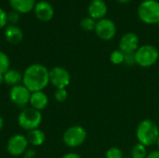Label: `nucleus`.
<instances>
[{
  "mask_svg": "<svg viewBox=\"0 0 159 158\" xmlns=\"http://www.w3.org/2000/svg\"><path fill=\"white\" fill-rule=\"evenodd\" d=\"M147 150H146V146L141 144V143H137L135 144L132 149H131V153H130V157L131 158H146L147 156Z\"/></svg>",
  "mask_w": 159,
  "mask_h": 158,
  "instance_id": "19",
  "label": "nucleus"
},
{
  "mask_svg": "<svg viewBox=\"0 0 159 158\" xmlns=\"http://www.w3.org/2000/svg\"><path fill=\"white\" fill-rule=\"evenodd\" d=\"M139 19L146 24L159 23V2L157 0H144L137 9Z\"/></svg>",
  "mask_w": 159,
  "mask_h": 158,
  "instance_id": "3",
  "label": "nucleus"
},
{
  "mask_svg": "<svg viewBox=\"0 0 159 158\" xmlns=\"http://www.w3.org/2000/svg\"><path fill=\"white\" fill-rule=\"evenodd\" d=\"M28 141L26 136L21 134H16L9 138L7 143V151L9 155L13 156H19L24 154V152L28 149Z\"/></svg>",
  "mask_w": 159,
  "mask_h": 158,
  "instance_id": "9",
  "label": "nucleus"
},
{
  "mask_svg": "<svg viewBox=\"0 0 159 158\" xmlns=\"http://www.w3.org/2000/svg\"><path fill=\"white\" fill-rule=\"evenodd\" d=\"M35 155H36L35 150L33 149V148H30V149H27V150L24 152L23 156H24V158H34Z\"/></svg>",
  "mask_w": 159,
  "mask_h": 158,
  "instance_id": "28",
  "label": "nucleus"
},
{
  "mask_svg": "<svg viewBox=\"0 0 159 158\" xmlns=\"http://www.w3.org/2000/svg\"><path fill=\"white\" fill-rule=\"evenodd\" d=\"M71 82L70 73L63 67L56 66L49 71V83L58 88H66Z\"/></svg>",
  "mask_w": 159,
  "mask_h": 158,
  "instance_id": "8",
  "label": "nucleus"
},
{
  "mask_svg": "<svg viewBox=\"0 0 159 158\" xmlns=\"http://www.w3.org/2000/svg\"><path fill=\"white\" fill-rule=\"evenodd\" d=\"M22 83L31 93L43 91L49 83V71L42 64H32L22 74Z\"/></svg>",
  "mask_w": 159,
  "mask_h": 158,
  "instance_id": "1",
  "label": "nucleus"
},
{
  "mask_svg": "<svg viewBox=\"0 0 159 158\" xmlns=\"http://www.w3.org/2000/svg\"><path fill=\"white\" fill-rule=\"evenodd\" d=\"M124 57H125V54L121 50L116 49V50L112 51L110 55V61L115 65H119V64L124 63Z\"/></svg>",
  "mask_w": 159,
  "mask_h": 158,
  "instance_id": "21",
  "label": "nucleus"
},
{
  "mask_svg": "<svg viewBox=\"0 0 159 158\" xmlns=\"http://www.w3.org/2000/svg\"><path fill=\"white\" fill-rule=\"evenodd\" d=\"M96 20H93L92 18L89 17H85L81 20L80 21V27L83 31L85 32H91L95 30L96 27Z\"/></svg>",
  "mask_w": 159,
  "mask_h": 158,
  "instance_id": "20",
  "label": "nucleus"
},
{
  "mask_svg": "<svg viewBox=\"0 0 159 158\" xmlns=\"http://www.w3.org/2000/svg\"><path fill=\"white\" fill-rule=\"evenodd\" d=\"M34 9L36 18L41 21H49L54 16V8L48 1H40L36 3Z\"/></svg>",
  "mask_w": 159,
  "mask_h": 158,
  "instance_id": "12",
  "label": "nucleus"
},
{
  "mask_svg": "<svg viewBox=\"0 0 159 158\" xmlns=\"http://www.w3.org/2000/svg\"><path fill=\"white\" fill-rule=\"evenodd\" d=\"M136 137L139 143L146 147L157 144L159 137L158 126L151 119H144L137 127Z\"/></svg>",
  "mask_w": 159,
  "mask_h": 158,
  "instance_id": "2",
  "label": "nucleus"
},
{
  "mask_svg": "<svg viewBox=\"0 0 159 158\" xmlns=\"http://www.w3.org/2000/svg\"><path fill=\"white\" fill-rule=\"evenodd\" d=\"M31 107L34 108L38 111L45 109L48 104V98L47 94L43 91H36L31 93L30 102Z\"/></svg>",
  "mask_w": 159,
  "mask_h": 158,
  "instance_id": "15",
  "label": "nucleus"
},
{
  "mask_svg": "<svg viewBox=\"0 0 159 158\" xmlns=\"http://www.w3.org/2000/svg\"><path fill=\"white\" fill-rule=\"evenodd\" d=\"M116 1L119 2V3H121V4H126V3H128V2H129L131 0H116Z\"/></svg>",
  "mask_w": 159,
  "mask_h": 158,
  "instance_id": "33",
  "label": "nucleus"
},
{
  "mask_svg": "<svg viewBox=\"0 0 159 158\" xmlns=\"http://www.w3.org/2000/svg\"><path fill=\"white\" fill-rule=\"evenodd\" d=\"M5 38L9 44L17 45L22 41L23 33L20 27L11 24L7 26L5 29Z\"/></svg>",
  "mask_w": 159,
  "mask_h": 158,
  "instance_id": "14",
  "label": "nucleus"
},
{
  "mask_svg": "<svg viewBox=\"0 0 159 158\" xmlns=\"http://www.w3.org/2000/svg\"><path fill=\"white\" fill-rule=\"evenodd\" d=\"M26 139L31 145L40 146L44 143V142L46 140V135H45V132L42 131L41 129H35L28 131V133L26 135Z\"/></svg>",
  "mask_w": 159,
  "mask_h": 158,
  "instance_id": "17",
  "label": "nucleus"
},
{
  "mask_svg": "<svg viewBox=\"0 0 159 158\" xmlns=\"http://www.w3.org/2000/svg\"><path fill=\"white\" fill-rule=\"evenodd\" d=\"M41 122H42L41 112L32 107L24 108L18 116V123L20 127L27 131L38 129Z\"/></svg>",
  "mask_w": 159,
  "mask_h": 158,
  "instance_id": "5",
  "label": "nucleus"
},
{
  "mask_svg": "<svg viewBox=\"0 0 159 158\" xmlns=\"http://www.w3.org/2000/svg\"><path fill=\"white\" fill-rule=\"evenodd\" d=\"M3 127H4V119L0 116V130L3 129Z\"/></svg>",
  "mask_w": 159,
  "mask_h": 158,
  "instance_id": "32",
  "label": "nucleus"
},
{
  "mask_svg": "<svg viewBox=\"0 0 159 158\" xmlns=\"http://www.w3.org/2000/svg\"><path fill=\"white\" fill-rule=\"evenodd\" d=\"M122 151L117 147H111L107 150L105 154V158H123Z\"/></svg>",
  "mask_w": 159,
  "mask_h": 158,
  "instance_id": "24",
  "label": "nucleus"
},
{
  "mask_svg": "<svg viewBox=\"0 0 159 158\" xmlns=\"http://www.w3.org/2000/svg\"><path fill=\"white\" fill-rule=\"evenodd\" d=\"M7 23V12L0 7V29L6 27Z\"/></svg>",
  "mask_w": 159,
  "mask_h": 158,
  "instance_id": "27",
  "label": "nucleus"
},
{
  "mask_svg": "<svg viewBox=\"0 0 159 158\" xmlns=\"http://www.w3.org/2000/svg\"><path fill=\"white\" fill-rule=\"evenodd\" d=\"M54 98L58 102H64L68 98V92L66 88H58L54 93Z\"/></svg>",
  "mask_w": 159,
  "mask_h": 158,
  "instance_id": "23",
  "label": "nucleus"
},
{
  "mask_svg": "<svg viewBox=\"0 0 159 158\" xmlns=\"http://www.w3.org/2000/svg\"><path fill=\"white\" fill-rule=\"evenodd\" d=\"M10 101L19 107H25L30 102L31 92L23 85H17L11 88L9 92Z\"/></svg>",
  "mask_w": 159,
  "mask_h": 158,
  "instance_id": "10",
  "label": "nucleus"
},
{
  "mask_svg": "<svg viewBox=\"0 0 159 158\" xmlns=\"http://www.w3.org/2000/svg\"><path fill=\"white\" fill-rule=\"evenodd\" d=\"M157 147H158V149H159V137H158V140H157Z\"/></svg>",
  "mask_w": 159,
  "mask_h": 158,
  "instance_id": "34",
  "label": "nucleus"
},
{
  "mask_svg": "<svg viewBox=\"0 0 159 158\" xmlns=\"http://www.w3.org/2000/svg\"><path fill=\"white\" fill-rule=\"evenodd\" d=\"M10 7L18 13H28L34 8L35 0H9Z\"/></svg>",
  "mask_w": 159,
  "mask_h": 158,
  "instance_id": "16",
  "label": "nucleus"
},
{
  "mask_svg": "<svg viewBox=\"0 0 159 158\" xmlns=\"http://www.w3.org/2000/svg\"><path fill=\"white\" fill-rule=\"evenodd\" d=\"M118 49L123 53H133L139 48V37L134 33L125 34L119 40Z\"/></svg>",
  "mask_w": 159,
  "mask_h": 158,
  "instance_id": "11",
  "label": "nucleus"
},
{
  "mask_svg": "<svg viewBox=\"0 0 159 158\" xmlns=\"http://www.w3.org/2000/svg\"><path fill=\"white\" fill-rule=\"evenodd\" d=\"M19 20H20V13L14 10L7 13V21H9L12 25H15L17 22H19Z\"/></svg>",
  "mask_w": 159,
  "mask_h": 158,
  "instance_id": "26",
  "label": "nucleus"
},
{
  "mask_svg": "<svg viewBox=\"0 0 159 158\" xmlns=\"http://www.w3.org/2000/svg\"><path fill=\"white\" fill-rule=\"evenodd\" d=\"M5 83V80H4V74H0V85Z\"/></svg>",
  "mask_w": 159,
  "mask_h": 158,
  "instance_id": "31",
  "label": "nucleus"
},
{
  "mask_svg": "<svg viewBox=\"0 0 159 158\" xmlns=\"http://www.w3.org/2000/svg\"><path fill=\"white\" fill-rule=\"evenodd\" d=\"M94 31L100 39L103 41H110L116 34V25L112 20L103 18L97 20Z\"/></svg>",
  "mask_w": 159,
  "mask_h": 158,
  "instance_id": "7",
  "label": "nucleus"
},
{
  "mask_svg": "<svg viewBox=\"0 0 159 158\" xmlns=\"http://www.w3.org/2000/svg\"><path fill=\"white\" fill-rule=\"evenodd\" d=\"M108 7L103 0H92L88 7V12L93 20H102L105 17Z\"/></svg>",
  "mask_w": 159,
  "mask_h": 158,
  "instance_id": "13",
  "label": "nucleus"
},
{
  "mask_svg": "<svg viewBox=\"0 0 159 158\" xmlns=\"http://www.w3.org/2000/svg\"><path fill=\"white\" fill-rule=\"evenodd\" d=\"M4 80L7 85L14 87L20 85V82H22V74L18 70L8 69L4 74Z\"/></svg>",
  "mask_w": 159,
  "mask_h": 158,
  "instance_id": "18",
  "label": "nucleus"
},
{
  "mask_svg": "<svg viewBox=\"0 0 159 158\" xmlns=\"http://www.w3.org/2000/svg\"><path fill=\"white\" fill-rule=\"evenodd\" d=\"M159 59L158 49L153 45H143L135 52L136 64L143 68H148L155 65Z\"/></svg>",
  "mask_w": 159,
  "mask_h": 158,
  "instance_id": "4",
  "label": "nucleus"
},
{
  "mask_svg": "<svg viewBox=\"0 0 159 158\" xmlns=\"http://www.w3.org/2000/svg\"><path fill=\"white\" fill-rule=\"evenodd\" d=\"M87 139V131L81 126H72L68 128L62 136L64 144L70 148H76L82 145Z\"/></svg>",
  "mask_w": 159,
  "mask_h": 158,
  "instance_id": "6",
  "label": "nucleus"
},
{
  "mask_svg": "<svg viewBox=\"0 0 159 158\" xmlns=\"http://www.w3.org/2000/svg\"><path fill=\"white\" fill-rule=\"evenodd\" d=\"M123 158H131V157H123Z\"/></svg>",
  "mask_w": 159,
  "mask_h": 158,
  "instance_id": "35",
  "label": "nucleus"
},
{
  "mask_svg": "<svg viewBox=\"0 0 159 158\" xmlns=\"http://www.w3.org/2000/svg\"><path fill=\"white\" fill-rule=\"evenodd\" d=\"M158 25H159V23H158Z\"/></svg>",
  "mask_w": 159,
  "mask_h": 158,
  "instance_id": "36",
  "label": "nucleus"
},
{
  "mask_svg": "<svg viewBox=\"0 0 159 158\" xmlns=\"http://www.w3.org/2000/svg\"><path fill=\"white\" fill-rule=\"evenodd\" d=\"M125 57H124V64L127 66H133L134 64H136V60H135V52L133 53H124Z\"/></svg>",
  "mask_w": 159,
  "mask_h": 158,
  "instance_id": "25",
  "label": "nucleus"
},
{
  "mask_svg": "<svg viewBox=\"0 0 159 158\" xmlns=\"http://www.w3.org/2000/svg\"><path fill=\"white\" fill-rule=\"evenodd\" d=\"M10 61L7 55L0 50V74H5L9 69Z\"/></svg>",
  "mask_w": 159,
  "mask_h": 158,
  "instance_id": "22",
  "label": "nucleus"
},
{
  "mask_svg": "<svg viewBox=\"0 0 159 158\" xmlns=\"http://www.w3.org/2000/svg\"><path fill=\"white\" fill-rule=\"evenodd\" d=\"M61 158H81L79 155L75 154V153H68L66 155H64Z\"/></svg>",
  "mask_w": 159,
  "mask_h": 158,
  "instance_id": "30",
  "label": "nucleus"
},
{
  "mask_svg": "<svg viewBox=\"0 0 159 158\" xmlns=\"http://www.w3.org/2000/svg\"><path fill=\"white\" fill-rule=\"evenodd\" d=\"M146 158H159V150H155L147 155Z\"/></svg>",
  "mask_w": 159,
  "mask_h": 158,
  "instance_id": "29",
  "label": "nucleus"
}]
</instances>
